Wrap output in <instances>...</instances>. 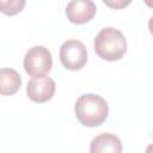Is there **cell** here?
I'll return each mask as SVG.
<instances>
[{"label":"cell","mask_w":153,"mask_h":153,"mask_svg":"<svg viewBox=\"0 0 153 153\" xmlns=\"http://www.w3.org/2000/svg\"><path fill=\"white\" fill-rule=\"evenodd\" d=\"M22 85V78L16 69L1 68L0 69V93L2 96L14 94Z\"/></svg>","instance_id":"cell-8"},{"label":"cell","mask_w":153,"mask_h":153,"mask_svg":"<svg viewBox=\"0 0 153 153\" xmlns=\"http://www.w3.org/2000/svg\"><path fill=\"white\" fill-rule=\"evenodd\" d=\"M60 61L66 69L79 71L87 62V51L82 42L68 39L60 48Z\"/></svg>","instance_id":"cell-4"},{"label":"cell","mask_w":153,"mask_h":153,"mask_svg":"<svg viewBox=\"0 0 153 153\" xmlns=\"http://www.w3.org/2000/svg\"><path fill=\"white\" fill-rule=\"evenodd\" d=\"M91 153H120L122 152L121 140L111 133H102L92 139L90 145Z\"/></svg>","instance_id":"cell-7"},{"label":"cell","mask_w":153,"mask_h":153,"mask_svg":"<svg viewBox=\"0 0 153 153\" xmlns=\"http://www.w3.org/2000/svg\"><path fill=\"white\" fill-rule=\"evenodd\" d=\"M96 54L106 61L121 60L127 53V41L124 35L115 27L102 29L93 42Z\"/></svg>","instance_id":"cell-2"},{"label":"cell","mask_w":153,"mask_h":153,"mask_svg":"<svg viewBox=\"0 0 153 153\" xmlns=\"http://www.w3.org/2000/svg\"><path fill=\"white\" fill-rule=\"evenodd\" d=\"M151 151H153V145H152V146H149V147L147 148V152H151Z\"/></svg>","instance_id":"cell-13"},{"label":"cell","mask_w":153,"mask_h":153,"mask_svg":"<svg viewBox=\"0 0 153 153\" xmlns=\"http://www.w3.org/2000/svg\"><path fill=\"white\" fill-rule=\"evenodd\" d=\"M102 1L108 7L114 8V10H122L131 2V0H102Z\"/></svg>","instance_id":"cell-10"},{"label":"cell","mask_w":153,"mask_h":153,"mask_svg":"<svg viewBox=\"0 0 153 153\" xmlns=\"http://www.w3.org/2000/svg\"><path fill=\"white\" fill-rule=\"evenodd\" d=\"M148 29H149V32L153 35V17H151V19L148 22Z\"/></svg>","instance_id":"cell-11"},{"label":"cell","mask_w":153,"mask_h":153,"mask_svg":"<svg viewBox=\"0 0 153 153\" xmlns=\"http://www.w3.org/2000/svg\"><path fill=\"white\" fill-rule=\"evenodd\" d=\"M55 81L47 76H35L32 78L26 86V94L27 97L36 103H45L50 100L55 93Z\"/></svg>","instance_id":"cell-5"},{"label":"cell","mask_w":153,"mask_h":153,"mask_svg":"<svg viewBox=\"0 0 153 153\" xmlns=\"http://www.w3.org/2000/svg\"><path fill=\"white\" fill-rule=\"evenodd\" d=\"M76 120L85 127H98L103 124L109 115V106L105 99L94 93L80 96L74 105Z\"/></svg>","instance_id":"cell-1"},{"label":"cell","mask_w":153,"mask_h":153,"mask_svg":"<svg viewBox=\"0 0 153 153\" xmlns=\"http://www.w3.org/2000/svg\"><path fill=\"white\" fill-rule=\"evenodd\" d=\"M23 65L25 72L32 78L45 75L50 72L53 66L51 54L48 48L43 45H35L26 51Z\"/></svg>","instance_id":"cell-3"},{"label":"cell","mask_w":153,"mask_h":153,"mask_svg":"<svg viewBox=\"0 0 153 153\" xmlns=\"http://www.w3.org/2000/svg\"><path fill=\"white\" fill-rule=\"evenodd\" d=\"M25 0H0V11L6 16H16L25 7Z\"/></svg>","instance_id":"cell-9"},{"label":"cell","mask_w":153,"mask_h":153,"mask_svg":"<svg viewBox=\"0 0 153 153\" xmlns=\"http://www.w3.org/2000/svg\"><path fill=\"white\" fill-rule=\"evenodd\" d=\"M97 7L92 0H71L66 7L67 19L73 24H85L93 19Z\"/></svg>","instance_id":"cell-6"},{"label":"cell","mask_w":153,"mask_h":153,"mask_svg":"<svg viewBox=\"0 0 153 153\" xmlns=\"http://www.w3.org/2000/svg\"><path fill=\"white\" fill-rule=\"evenodd\" d=\"M143 2L148 6V7H151V8H153V0H143Z\"/></svg>","instance_id":"cell-12"}]
</instances>
